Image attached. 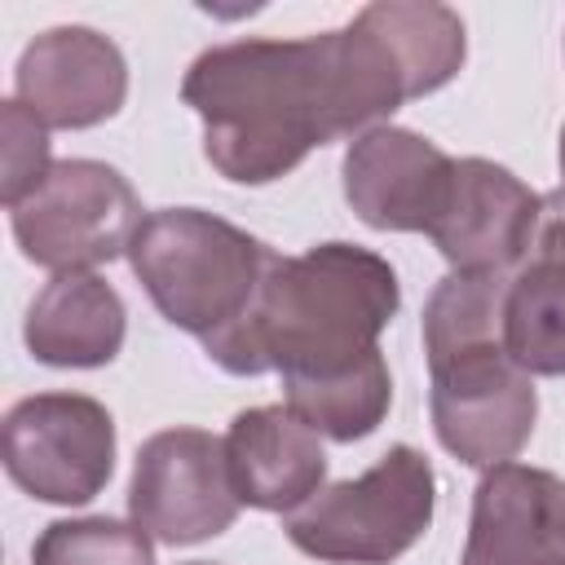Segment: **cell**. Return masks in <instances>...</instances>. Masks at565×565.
<instances>
[{
	"label": "cell",
	"instance_id": "cell-1",
	"mask_svg": "<svg viewBox=\"0 0 565 565\" xmlns=\"http://www.w3.org/2000/svg\"><path fill=\"white\" fill-rule=\"evenodd\" d=\"M415 84L366 9L349 26L300 40H230L203 49L181 102L203 119V159L238 185H269L309 150L380 128Z\"/></svg>",
	"mask_w": 565,
	"mask_h": 565
},
{
	"label": "cell",
	"instance_id": "cell-2",
	"mask_svg": "<svg viewBox=\"0 0 565 565\" xmlns=\"http://www.w3.org/2000/svg\"><path fill=\"white\" fill-rule=\"evenodd\" d=\"M402 287L393 265L358 243H318L274 256L243 327L203 349L230 375H327L380 349Z\"/></svg>",
	"mask_w": 565,
	"mask_h": 565
},
{
	"label": "cell",
	"instance_id": "cell-3",
	"mask_svg": "<svg viewBox=\"0 0 565 565\" xmlns=\"http://www.w3.org/2000/svg\"><path fill=\"white\" fill-rule=\"evenodd\" d=\"M274 256L256 234L203 207L146 212L128 247V265L150 305L203 349L247 322Z\"/></svg>",
	"mask_w": 565,
	"mask_h": 565
},
{
	"label": "cell",
	"instance_id": "cell-4",
	"mask_svg": "<svg viewBox=\"0 0 565 565\" xmlns=\"http://www.w3.org/2000/svg\"><path fill=\"white\" fill-rule=\"evenodd\" d=\"M437 477L415 446H388L362 477L322 486L282 516L296 552L327 565H393L433 525Z\"/></svg>",
	"mask_w": 565,
	"mask_h": 565
},
{
	"label": "cell",
	"instance_id": "cell-5",
	"mask_svg": "<svg viewBox=\"0 0 565 565\" xmlns=\"http://www.w3.org/2000/svg\"><path fill=\"white\" fill-rule=\"evenodd\" d=\"M141 221L137 190L102 159H57L44 181L9 207L22 256L53 274H84L128 256Z\"/></svg>",
	"mask_w": 565,
	"mask_h": 565
},
{
	"label": "cell",
	"instance_id": "cell-6",
	"mask_svg": "<svg viewBox=\"0 0 565 565\" xmlns=\"http://www.w3.org/2000/svg\"><path fill=\"white\" fill-rule=\"evenodd\" d=\"M4 472L40 503L75 508L115 472V419L88 393H35L4 415Z\"/></svg>",
	"mask_w": 565,
	"mask_h": 565
},
{
	"label": "cell",
	"instance_id": "cell-7",
	"mask_svg": "<svg viewBox=\"0 0 565 565\" xmlns=\"http://www.w3.org/2000/svg\"><path fill=\"white\" fill-rule=\"evenodd\" d=\"M238 508L225 437L207 428H163L141 441L128 481V516L154 543L190 547L216 539L238 521Z\"/></svg>",
	"mask_w": 565,
	"mask_h": 565
},
{
	"label": "cell",
	"instance_id": "cell-8",
	"mask_svg": "<svg viewBox=\"0 0 565 565\" xmlns=\"http://www.w3.org/2000/svg\"><path fill=\"white\" fill-rule=\"evenodd\" d=\"M428 375L433 433L459 463L490 472L521 455L539 419L534 375H525L503 349L459 358Z\"/></svg>",
	"mask_w": 565,
	"mask_h": 565
},
{
	"label": "cell",
	"instance_id": "cell-9",
	"mask_svg": "<svg viewBox=\"0 0 565 565\" xmlns=\"http://www.w3.org/2000/svg\"><path fill=\"white\" fill-rule=\"evenodd\" d=\"M340 172L344 199L362 225L393 234H433L450 199L455 159L411 128L380 124L353 137Z\"/></svg>",
	"mask_w": 565,
	"mask_h": 565
},
{
	"label": "cell",
	"instance_id": "cell-10",
	"mask_svg": "<svg viewBox=\"0 0 565 565\" xmlns=\"http://www.w3.org/2000/svg\"><path fill=\"white\" fill-rule=\"evenodd\" d=\"M539 199L494 159H455L450 199L433 225L437 252L463 274H512L530 260Z\"/></svg>",
	"mask_w": 565,
	"mask_h": 565
},
{
	"label": "cell",
	"instance_id": "cell-11",
	"mask_svg": "<svg viewBox=\"0 0 565 565\" xmlns=\"http://www.w3.org/2000/svg\"><path fill=\"white\" fill-rule=\"evenodd\" d=\"M13 93L44 128H93L119 115L128 62L119 44L93 26H49L22 49Z\"/></svg>",
	"mask_w": 565,
	"mask_h": 565
},
{
	"label": "cell",
	"instance_id": "cell-12",
	"mask_svg": "<svg viewBox=\"0 0 565 565\" xmlns=\"http://www.w3.org/2000/svg\"><path fill=\"white\" fill-rule=\"evenodd\" d=\"M459 565H565V481L530 463L490 468L472 490Z\"/></svg>",
	"mask_w": 565,
	"mask_h": 565
},
{
	"label": "cell",
	"instance_id": "cell-13",
	"mask_svg": "<svg viewBox=\"0 0 565 565\" xmlns=\"http://www.w3.org/2000/svg\"><path fill=\"white\" fill-rule=\"evenodd\" d=\"M225 459L234 490L247 508L260 512H296L327 481L322 437L282 402L238 411L225 433Z\"/></svg>",
	"mask_w": 565,
	"mask_h": 565
},
{
	"label": "cell",
	"instance_id": "cell-14",
	"mask_svg": "<svg viewBox=\"0 0 565 565\" xmlns=\"http://www.w3.org/2000/svg\"><path fill=\"white\" fill-rule=\"evenodd\" d=\"M124 331H128V309L119 291L93 269L53 274L44 291L31 300L22 322V340L31 358L62 371H88L115 362L124 349Z\"/></svg>",
	"mask_w": 565,
	"mask_h": 565
},
{
	"label": "cell",
	"instance_id": "cell-15",
	"mask_svg": "<svg viewBox=\"0 0 565 565\" xmlns=\"http://www.w3.org/2000/svg\"><path fill=\"white\" fill-rule=\"evenodd\" d=\"M508 287H512L508 274H463V269H450L433 287V296L424 305L428 371L450 366L459 358H477V353H499L503 349Z\"/></svg>",
	"mask_w": 565,
	"mask_h": 565
},
{
	"label": "cell",
	"instance_id": "cell-16",
	"mask_svg": "<svg viewBox=\"0 0 565 565\" xmlns=\"http://www.w3.org/2000/svg\"><path fill=\"white\" fill-rule=\"evenodd\" d=\"M282 397L318 437L362 441L384 424L393 406V375H388L384 353L375 349L353 366L282 380Z\"/></svg>",
	"mask_w": 565,
	"mask_h": 565
},
{
	"label": "cell",
	"instance_id": "cell-17",
	"mask_svg": "<svg viewBox=\"0 0 565 565\" xmlns=\"http://www.w3.org/2000/svg\"><path fill=\"white\" fill-rule=\"evenodd\" d=\"M503 349L525 375H565V265L525 260L508 287Z\"/></svg>",
	"mask_w": 565,
	"mask_h": 565
},
{
	"label": "cell",
	"instance_id": "cell-18",
	"mask_svg": "<svg viewBox=\"0 0 565 565\" xmlns=\"http://www.w3.org/2000/svg\"><path fill=\"white\" fill-rule=\"evenodd\" d=\"M366 13L397 49L419 97L446 88L459 75V66L468 57V35H463V18L455 9H446L437 0H375V4H366Z\"/></svg>",
	"mask_w": 565,
	"mask_h": 565
},
{
	"label": "cell",
	"instance_id": "cell-19",
	"mask_svg": "<svg viewBox=\"0 0 565 565\" xmlns=\"http://www.w3.org/2000/svg\"><path fill=\"white\" fill-rule=\"evenodd\" d=\"M31 565H154V543L132 521L75 516L44 525L31 547Z\"/></svg>",
	"mask_w": 565,
	"mask_h": 565
},
{
	"label": "cell",
	"instance_id": "cell-20",
	"mask_svg": "<svg viewBox=\"0 0 565 565\" xmlns=\"http://www.w3.org/2000/svg\"><path fill=\"white\" fill-rule=\"evenodd\" d=\"M0 163H4V181H0L4 207L22 203L53 168L49 163V128L18 97L4 102V110H0Z\"/></svg>",
	"mask_w": 565,
	"mask_h": 565
},
{
	"label": "cell",
	"instance_id": "cell-21",
	"mask_svg": "<svg viewBox=\"0 0 565 565\" xmlns=\"http://www.w3.org/2000/svg\"><path fill=\"white\" fill-rule=\"evenodd\" d=\"M530 260H556V265H565V185L561 190H547L539 199V225H534Z\"/></svg>",
	"mask_w": 565,
	"mask_h": 565
},
{
	"label": "cell",
	"instance_id": "cell-22",
	"mask_svg": "<svg viewBox=\"0 0 565 565\" xmlns=\"http://www.w3.org/2000/svg\"><path fill=\"white\" fill-rule=\"evenodd\" d=\"M556 159H561V177H565V128H561V150H556Z\"/></svg>",
	"mask_w": 565,
	"mask_h": 565
},
{
	"label": "cell",
	"instance_id": "cell-23",
	"mask_svg": "<svg viewBox=\"0 0 565 565\" xmlns=\"http://www.w3.org/2000/svg\"><path fill=\"white\" fill-rule=\"evenodd\" d=\"M185 565H212V561H185Z\"/></svg>",
	"mask_w": 565,
	"mask_h": 565
}]
</instances>
